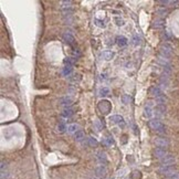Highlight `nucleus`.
Segmentation results:
<instances>
[{
  "label": "nucleus",
  "instance_id": "nucleus-26",
  "mask_svg": "<svg viewBox=\"0 0 179 179\" xmlns=\"http://www.w3.org/2000/svg\"><path fill=\"white\" fill-rule=\"evenodd\" d=\"M72 73V67H69V65H65L63 68V74L65 76H69V75Z\"/></svg>",
  "mask_w": 179,
  "mask_h": 179
},
{
  "label": "nucleus",
  "instance_id": "nucleus-5",
  "mask_svg": "<svg viewBox=\"0 0 179 179\" xmlns=\"http://www.w3.org/2000/svg\"><path fill=\"white\" fill-rule=\"evenodd\" d=\"M176 163V158L173 155L168 154L166 157H164L163 159H160V166H171Z\"/></svg>",
  "mask_w": 179,
  "mask_h": 179
},
{
  "label": "nucleus",
  "instance_id": "nucleus-3",
  "mask_svg": "<svg viewBox=\"0 0 179 179\" xmlns=\"http://www.w3.org/2000/svg\"><path fill=\"white\" fill-rule=\"evenodd\" d=\"M158 173L163 175V176H167V177H169V176H171L173 174L177 173V170H176V167L171 165V166H160L158 168Z\"/></svg>",
  "mask_w": 179,
  "mask_h": 179
},
{
  "label": "nucleus",
  "instance_id": "nucleus-1",
  "mask_svg": "<svg viewBox=\"0 0 179 179\" xmlns=\"http://www.w3.org/2000/svg\"><path fill=\"white\" fill-rule=\"evenodd\" d=\"M148 126L154 130V132H157L158 134H166L167 133L166 126L161 123L159 119H157V118L150 119L148 122Z\"/></svg>",
  "mask_w": 179,
  "mask_h": 179
},
{
  "label": "nucleus",
  "instance_id": "nucleus-27",
  "mask_svg": "<svg viewBox=\"0 0 179 179\" xmlns=\"http://www.w3.org/2000/svg\"><path fill=\"white\" fill-rule=\"evenodd\" d=\"M74 62H75V59H73V58H68V59H65V60H64L65 65H69V67H73Z\"/></svg>",
  "mask_w": 179,
  "mask_h": 179
},
{
  "label": "nucleus",
  "instance_id": "nucleus-21",
  "mask_svg": "<svg viewBox=\"0 0 179 179\" xmlns=\"http://www.w3.org/2000/svg\"><path fill=\"white\" fill-rule=\"evenodd\" d=\"M74 114V112H73V110H71V108H65L64 111L62 112V116H64V117H71L72 115Z\"/></svg>",
  "mask_w": 179,
  "mask_h": 179
},
{
  "label": "nucleus",
  "instance_id": "nucleus-24",
  "mask_svg": "<svg viewBox=\"0 0 179 179\" xmlns=\"http://www.w3.org/2000/svg\"><path fill=\"white\" fill-rule=\"evenodd\" d=\"M110 93H111V91H110L108 87H102V88L99 90V95H101V96H106V95H108Z\"/></svg>",
  "mask_w": 179,
  "mask_h": 179
},
{
  "label": "nucleus",
  "instance_id": "nucleus-22",
  "mask_svg": "<svg viewBox=\"0 0 179 179\" xmlns=\"http://www.w3.org/2000/svg\"><path fill=\"white\" fill-rule=\"evenodd\" d=\"M121 101H122V103L125 105L130 104V101H132V99H130V95H127V94H123L122 95V97H121Z\"/></svg>",
  "mask_w": 179,
  "mask_h": 179
},
{
  "label": "nucleus",
  "instance_id": "nucleus-14",
  "mask_svg": "<svg viewBox=\"0 0 179 179\" xmlns=\"http://www.w3.org/2000/svg\"><path fill=\"white\" fill-rule=\"evenodd\" d=\"M96 158H97V160H99L102 165H105V164L107 163V157H106L105 153H103V152L97 153V154H96Z\"/></svg>",
  "mask_w": 179,
  "mask_h": 179
},
{
  "label": "nucleus",
  "instance_id": "nucleus-2",
  "mask_svg": "<svg viewBox=\"0 0 179 179\" xmlns=\"http://www.w3.org/2000/svg\"><path fill=\"white\" fill-rule=\"evenodd\" d=\"M173 52H174V48L171 44L167 43H163L160 45V56H164V58H166L169 60V58L173 56Z\"/></svg>",
  "mask_w": 179,
  "mask_h": 179
},
{
  "label": "nucleus",
  "instance_id": "nucleus-4",
  "mask_svg": "<svg viewBox=\"0 0 179 179\" xmlns=\"http://www.w3.org/2000/svg\"><path fill=\"white\" fill-rule=\"evenodd\" d=\"M154 143L156 144L157 147H161V148H165L167 146H169L170 144V141L167 138V137H163V136H159L157 138H155Z\"/></svg>",
  "mask_w": 179,
  "mask_h": 179
},
{
  "label": "nucleus",
  "instance_id": "nucleus-17",
  "mask_svg": "<svg viewBox=\"0 0 179 179\" xmlns=\"http://www.w3.org/2000/svg\"><path fill=\"white\" fill-rule=\"evenodd\" d=\"M79 125L77 124H72V125H69L68 126V132L70 134H73V133H76V132H79Z\"/></svg>",
  "mask_w": 179,
  "mask_h": 179
},
{
  "label": "nucleus",
  "instance_id": "nucleus-7",
  "mask_svg": "<svg viewBox=\"0 0 179 179\" xmlns=\"http://www.w3.org/2000/svg\"><path fill=\"white\" fill-rule=\"evenodd\" d=\"M110 119H111V122H113L114 124H117L121 128H124V127H125V121H124L123 116H121V115H113V116L110 117Z\"/></svg>",
  "mask_w": 179,
  "mask_h": 179
},
{
  "label": "nucleus",
  "instance_id": "nucleus-19",
  "mask_svg": "<svg viewBox=\"0 0 179 179\" xmlns=\"http://www.w3.org/2000/svg\"><path fill=\"white\" fill-rule=\"evenodd\" d=\"M74 138H75V141L81 142L82 139H84V138H85V135H84V133H83L82 130H79V132H76V133L74 134Z\"/></svg>",
  "mask_w": 179,
  "mask_h": 179
},
{
  "label": "nucleus",
  "instance_id": "nucleus-28",
  "mask_svg": "<svg viewBox=\"0 0 179 179\" xmlns=\"http://www.w3.org/2000/svg\"><path fill=\"white\" fill-rule=\"evenodd\" d=\"M65 130H68V127L65 126V124L63 123V122L59 124V126H58V130H59L60 133H63V132H64Z\"/></svg>",
  "mask_w": 179,
  "mask_h": 179
},
{
  "label": "nucleus",
  "instance_id": "nucleus-12",
  "mask_svg": "<svg viewBox=\"0 0 179 179\" xmlns=\"http://www.w3.org/2000/svg\"><path fill=\"white\" fill-rule=\"evenodd\" d=\"M159 85H160V88H167L168 85H169V76H167V75L163 74V76L160 77V80H159Z\"/></svg>",
  "mask_w": 179,
  "mask_h": 179
},
{
  "label": "nucleus",
  "instance_id": "nucleus-25",
  "mask_svg": "<svg viewBox=\"0 0 179 179\" xmlns=\"http://www.w3.org/2000/svg\"><path fill=\"white\" fill-rule=\"evenodd\" d=\"M154 27L155 28H163V27H164V20H163V19H157V20H155Z\"/></svg>",
  "mask_w": 179,
  "mask_h": 179
},
{
  "label": "nucleus",
  "instance_id": "nucleus-18",
  "mask_svg": "<svg viewBox=\"0 0 179 179\" xmlns=\"http://www.w3.org/2000/svg\"><path fill=\"white\" fill-rule=\"evenodd\" d=\"M60 103H61V105H64V106H70L72 104V99L68 97V96H65V97L60 99Z\"/></svg>",
  "mask_w": 179,
  "mask_h": 179
},
{
  "label": "nucleus",
  "instance_id": "nucleus-23",
  "mask_svg": "<svg viewBox=\"0 0 179 179\" xmlns=\"http://www.w3.org/2000/svg\"><path fill=\"white\" fill-rule=\"evenodd\" d=\"M86 145H88V146H96L97 145V141L95 138H93V137H88L86 139Z\"/></svg>",
  "mask_w": 179,
  "mask_h": 179
},
{
  "label": "nucleus",
  "instance_id": "nucleus-32",
  "mask_svg": "<svg viewBox=\"0 0 179 179\" xmlns=\"http://www.w3.org/2000/svg\"><path fill=\"white\" fill-rule=\"evenodd\" d=\"M95 22H96V25H99V27H101V28H104L105 27L104 22L99 21V20H97V19H95Z\"/></svg>",
  "mask_w": 179,
  "mask_h": 179
},
{
  "label": "nucleus",
  "instance_id": "nucleus-8",
  "mask_svg": "<svg viewBox=\"0 0 179 179\" xmlns=\"http://www.w3.org/2000/svg\"><path fill=\"white\" fill-rule=\"evenodd\" d=\"M99 108L102 111V113L107 114L110 112V110H111V104H110L108 101H102V102H99Z\"/></svg>",
  "mask_w": 179,
  "mask_h": 179
},
{
  "label": "nucleus",
  "instance_id": "nucleus-33",
  "mask_svg": "<svg viewBox=\"0 0 179 179\" xmlns=\"http://www.w3.org/2000/svg\"><path fill=\"white\" fill-rule=\"evenodd\" d=\"M104 143L106 144V145H112V144H113V139H112L111 137H107V138L104 141Z\"/></svg>",
  "mask_w": 179,
  "mask_h": 179
},
{
  "label": "nucleus",
  "instance_id": "nucleus-16",
  "mask_svg": "<svg viewBox=\"0 0 179 179\" xmlns=\"http://www.w3.org/2000/svg\"><path fill=\"white\" fill-rule=\"evenodd\" d=\"M165 113H166V105H157L156 106V114L157 115H165Z\"/></svg>",
  "mask_w": 179,
  "mask_h": 179
},
{
  "label": "nucleus",
  "instance_id": "nucleus-35",
  "mask_svg": "<svg viewBox=\"0 0 179 179\" xmlns=\"http://www.w3.org/2000/svg\"><path fill=\"white\" fill-rule=\"evenodd\" d=\"M73 54H74V56H76V59H77V58H79V56H81V52H80V51H79L77 49H75L74 51H73Z\"/></svg>",
  "mask_w": 179,
  "mask_h": 179
},
{
  "label": "nucleus",
  "instance_id": "nucleus-20",
  "mask_svg": "<svg viewBox=\"0 0 179 179\" xmlns=\"http://www.w3.org/2000/svg\"><path fill=\"white\" fill-rule=\"evenodd\" d=\"M102 56L104 58L105 60H111L113 59V56H114V52H112V51H104L103 53H102Z\"/></svg>",
  "mask_w": 179,
  "mask_h": 179
},
{
  "label": "nucleus",
  "instance_id": "nucleus-29",
  "mask_svg": "<svg viewBox=\"0 0 179 179\" xmlns=\"http://www.w3.org/2000/svg\"><path fill=\"white\" fill-rule=\"evenodd\" d=\"M133 43L135 44V45H138V44L141 43V39L138 38V36H134L133 37Z\"/></svg>",
  "mask_w": 179,
  "mask_h": 179
},
{
  "label": "nucleus",
  "instance_id": "nucleus-9",
  "mask_svg": "<svg viewBox=\"0 0 179 179\" xmlns=\"http://www.w3.org/2000/svg\"><path fill=\"white\" fill-rule=\"evenodd\" d=\"M94 173H95V175H96L97 177H99V178H103V177L106 176L107 170H106V167H105L104 165H101V166H99V167H96V168H95Z\"/></svg>",
  "mask_w": 179,
  "mask_h": 179
},
{
  "label": "nucleus",
  "instance_id": "nucleus-31",
  "mask_svg": "<svg viewBox=\"0 0 179 179\" xmlns=\"http://www.w3.org/2000/svg\"><path fill=\"white\" fill-rule=\"evenodd\" d=\"M157 13H158L159 16H166L167 11L165 9H158V10H157Z\"/></svg>",
  "mask_w": 179,
  "mask_h": 179
},
{
  "label": "nucleus",
  "instance_id": "nucleus-15",
  "mask_svg": "<svg viewBox=\"0 0 179 179\" xmlns=\"http://www.w3.org/2000/svg\"><path fill=\"white\" fill-rule=\"evenodd\" d=\"M153 115H154V113H153L152 107H149V106H145V108H144V116H145L146 118H148L149 121H150L152 117H153Z\"/></svg>",
  "mask_w": 179,
  "mask_h": 179
},
{
  "label": "nucleus",
  "instance_id": "nucleus-30",
  "mask_svg": "<svg viewBox=\"0 0 179 179\" xmlns=\"http://www.w3.org/2000/svg\"><path fill=\"white\" fill-rule=\"evenodd\" d=\"M1 171H5L6 170L7 171V168H8V164L7 163H5V161H1Z\"/></svg>",
  "mask_w": 179,
  "mask_h": 179
},
{
  "label": "nucleus",
  "instance_id": "nucleus-6",
  "mask_svg": "<svg viewBox=\"0 0 179 179\" xmlns=\"http://www.w3.org/2000/svg\"><path fill=\"white\" fill-rule=\"evenodd\" d=\"M154 156L156 157V158H158L159 160L160 159H163L164 157H166L167 155H168V152L166 150V148H161V147H156V148L154 149Z\"/></svg>",
  "mask_w": 179,
  "mask_h": 179
},
{
  "label": "nucleus",
  "instance_id": "nucleus-34",
  "mask_svg": "<svg viewBox=\"0 0 179 179\" xmlns=\"http://www.w3.org/2000/svg\"><path fill=\"white\" fill-rule=\"evenodd\" d=\"M115 21L117 22L116 25H124V21L122 20V19H118V18H115Z\"/></svg>",
  "mask_w": 179,
  "mask_h": 179
},
{
  "label": "nucleus",
  "instance_id": "nucleus-10",
  "mask_svg": "<svg viewBox=\"0 0 179 179\" xmlns=\"http://www.w3.org/2000/svg\"><path fill=\"white\" fill-rule=\"evenodd\" d=\"M62 38H63V40H64L68 44H70V45H74L75 44V39L71 33L65 32V33L62 34Z\"/></svg>",
  "mask_w": 179,
  "mask_h": 179
},
{
  "label": "nucleus",
  "instance_id": "nucleus-13",
  "mask_svg": "<svg viewBox=\"0 0 179 179\" xmlns=\"http://www.w3.org/2000/svg\"><path fill=\"white\" fill-rule=\"evenodd\" d=\"M116 43H117L118 47H121V48H123V47H125L126 44H127V39L125 37H123V36H118V37H116Z\"/></svg>",
  "mask_w": 179,
  "mask_h": 179
},
{
  "label": "nucleus",
  "instance_id": "nucleus-11",
  "mask_svg": "<svg viewBox=\"0 0 179 179\" xmlns=\"http://www.w3.org/2000/svg\"><path fill=\"white\" fill-rule=\"evenodd\" d=\"M150 94L153 95V96H155V99L156 97H159V96H163V95H165L164 94V92H163V90L160 88V86H153L152 88H150Z\"/></svg>",
  "mask_w": 179,
  "mask_h": 179
}]
</instances>
